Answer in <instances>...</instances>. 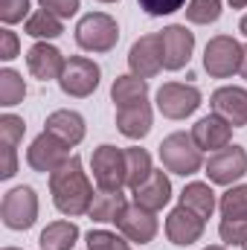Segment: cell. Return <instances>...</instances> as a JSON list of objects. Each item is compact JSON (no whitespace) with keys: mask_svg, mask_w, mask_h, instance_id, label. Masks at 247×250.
<instances>
[{"mask_svg":"<svg viewBox=\"0 0 247 250\" xmlns=\"http://www.w3.org/2000/svg\"><path fill=\"white\" fill-rule=\"evenodd\" d=\"M239 76L247 82V47H245V53H242V67H239Z\"/></svg>","mask_w":247,"mask_h":250,"instance_id":"obj_37","label":"cell"},{"mask_svg":"<svg viewBox=\"0 0 247 250\" xmlns=\"http://www.w3.org/2000/svg\"><path fill=\"white\" fill-rule=\"evenodd\" d=\"M99 3H120V0H99Z\"/></svg>","mask_w":247,"mask_h":250,"instance_id":"obj_41","label":"cell"},{"mask_svg":"<svg viewBox=\"0 0 247 250\" xmlns=\"http://www.w3.org/2000/svg\"><path fill=\"white\" fill-rule=\"evenodd\" d=\"M204 227H206V221L198 212H192L189 207H184V204H178L166 218V236H169L172 245H181V248L195 245L204 236Z\"/></svg>","mask_w":247,"mask_h":250,"instance_id":"obj_14","label":"cell"},{"mask_svg":"<svg viewBox=\"0 0 247 250\" xmlns=\"http://www.w3.org/2000/svg\"><path fill=\"white\" fill-rule=\"evenodd\" d=\"M218 209H221V218L247 221V184H236L227 189L218 201Z\"/></svg>","mask_w":247,"mask_h":250,"instance_id":"obj_28","label":"cell"},{"mask_svg":"<svg viewBox=\"0 0 247 250\" xmlns=\"http://www.w3.org/2000/svg\"><path fill=\"white\" fill-rule=\"evenodd\" d=\"M70 148H73V146H67L64 140L56 137V134L44 131V134H38V137L29 143V148H26V163H29L32 172L53 175L64 160L70 157Z\"/></svg>","mask_w":247,"mask_h":250,"instance_id":"obj_10","label":"cell"},{"mask_svg":"<svg viewBox=\"0 0 247 250\" xmlns=\"http://www.w3.org/2000/svg\"><path fill=\"white\" fill-rule=\"evenodd\" d=\"M3 224L9 230H29L38 218V195L32 187H15L3 195L0 204Z\"/></svg>","mask_w":247,"mask_h":250,"instance_id":"obj_6","label":"cell"},{"mask_svg":"<svg viewBox=\"0 0 247 250\" xmlns=\"http://www.w3.org/2000/svg\"><path fill=\"white\" fill-rule=\"evenodd\" d=\"M218 236L224 245H245L247 242V221H233V218H221L218 224Z\"/></svg>","mask_w":247,"mask_h":250,"instance_id":"obj_32","label":"cell"},{"mask_svg":"<svg viewBox=\"0 0 247 250\" xmlns=\"http://www.w3.org/2000/svg\"><path fill=\"white\" fill-rule=\"evenodd\" d=\"M242 53L245 47L233 35H215L204 50V70L212 79H230L242 67Z\"/></svg>","mask_w":247,"mask_h":250,"instance_id":"obj_5","label":"cell"},{"mask_svg":"<svg viewBox=\"0 0 247 250\" xmlns=\"http://www.w3.org/2000/svg\"><path fill=\"white\" fill-rule=\"evenodd\" d=\"M99 76H102V70H99V64L93 62V59H87V56H70L62 70L59 87H62V93L73 96V99H84V96H90L99 87Z\"/></svg>","mask_w":247,"mask_h":250,"instance_id":"obj_4","label":"cell"},{"mask_svg":"<svg viewBox=\"0 0 247 250\" xmlns=\"http://www.w3.org/2000/svg\"><path fill=\"white\" fill-rule=\"evenodd\" d=\"M151 172H154V166H151V154L145 148H140V146L125 148V187L131 192L143 187L151 178Z\"/></svg>","mask_w":247,"mask_h":250,"instance_id":"obj_23","label":"cell"},{"mask_svg":"<svg viewBox=\"0 0 247 250\" xmlns=\"http://www.w3.org/2000/svg\"><path fill=\"white\" fill-rule=\"evenodd\" d=\"M239 29H242V32H245V35H247V15H245V18H242V21H239Z\"/></svg>","mask_w":247,"mask_h":250,"instance_id":"obj_39","label":"cell"},{"mask_svg":"<svg viewBox=\"0 0 247 250\" xmlns=\"http://www.w3.org/2000/svg\"><path fill=\"white\" fill-rule=\"evenodd\" d=\"M160 41H163V70H184L195 50V32H189L184 23H172L160 32Z\"/></svg>","mask_w":247,"mask_h":250,"instance_id":"obj_12","label":"cell"},{"mask_svg":"<svg viewBox=\"0 0 247 250\" xmlns=\"http://www.w3.org/2000/svg\"><path fill=\"white\" fill-rule=\"evenodd\" d=\"M90 172L99 189H123L125 187V148L111 143L93 148L90 154Z\"/></svg>","mask_w":247,"mask_h":250,"instance_id":"obj_9","label":"cell"},{"mask_svg":"<svg viewBox=\"0 0 247 250\" xmlns=\"http://www.w3.org/2000/svg\"><path fill=\"white\" fill-rule=\"evenodd\" d=\"M76 239H79V227L73 221H53L44 227L38 245H41V250H73Z\"/></svg>","mask_w":247,"mask_h":250,"instance_id":"obj_25","label":"cell"},{"mask_svg":"<svg viewBox=\"0 0 247 250\" xmlns=\"http://www.w3.org/2000/svg\"><path fill=\"white\" fill-rule=\"evenodd\" d=\"M87 250H131V242L120 233H111V230H90Z\"/></svg>","mask_w":247,"mask_h":250,"instance_id":"obj_30","label":"cell"},{"mask_svg":"<svg viewBox=\"0 0 247 250\" xmlns=\"http://www.w3.org/2000/svg\"><path fill=\"white\" fill-rule=\"evenodd\" d=\"M62 32H64L62 18H56L47 9H38L26 18V35H32V38H59Z\"/></svg>","mask_w":247,"mask_h":250,"instance_id":"obj_27","label":"cell"},{"mask_svg":"<svg viewBox=\"0 0 247 250\" xmlns=\"http://www.w3.org/2000/svg\"><path fill=\"white\" fill-rule=\"evenodd\" d=\"M26 123L15 114H3L0 117V146L3 148H18V143L23 140Z\"/></svg>","mask_w":247,"mask_h":250,"instance_id":"obj_31","label":"cell"},{"mask_svg":"<svg viewBox=\"0 0 247 250\" xmlns=\"http://www.w3.org/2000/svg\"><path fill=\"white\" fill-rule=\"evenodd\" d=\"M128 67L134 76L140 79H151L163 70V41H160V32H151V35H143L131 44L128 50Z\"/></svg>","mask_w":247,"mask_h":250,"instance_id":"obj_11","label":"cell"},{"mask_svg":"<svg viewBox=\"0 0 247 250\" xmlns=\"http://www.w3.org/2000/svg\"><path fill=\"white\" fill-rule=\"evenodd\" d=\"M26 96V84H23V76L12 67H3L0 70V105L3 108H15L21 105Z\"/></svg>","mask_w":247,"mask_h":250,"instance_id":"obj_26","label":"cell"},{"mask_svg":"<svg viewBox=\"0 0 247 250\" xmlns=\"http://www.w3.org/2000/svg\"><path fill=\"white\" fill-rule=\"evenodd\" d=\"M181 204L189 207L192 212H198L204 221L215 212V207H218V201H215V192L209 184H201V181H192V184H186L184 192H181Z\"/></svg>","mask_w":247,"mask_h":250,"instance_id":"obj_24","label":"cell"},{"mask_svg":"<svg viewBox=\"0 0 247 250\" xmlns=\"http://www.w3.org/2000/svg\"><path fill=\"white\" fill-rule=\"evenodd\" d=\"M111 99L117 108H128V105H140L148 99V79H140L134 73L128 76H117L111 84Z\"/></svg>","mask_w":247,"mask_h":250,"instance_id":"obj_22","label":"cell"},{"mask_svg":"<svg viewBox=\"0 0 247 250\" xmlns=\"http://www.w3.org/2000/svg\"><path fill=\"white\" fill-rule=\"evenodd\" d=\"M201 108V90L195 84L166 82L157 90V111L166 120H186Z\"/></svg>","mask_w":247,"mask_h":250,"instance_id":"obj_7","label":"cell"},{"mask_svg":"<svg viewBox=\"0 0 247 250\" xmlns=\"http://www.w3.org/2000/svg\"><path fill=\"white\" fill-rule=\"evenodd\" d=\"M137 3H140V9H143L145 15H154V18L172 15V12H178V9L186 6V0H137Z\"/></svg>","mask_w":247,"mask_h":250,"instance_id":"obj_34","label":"cell"},{"mask_svg":"<svg viewBox=\"0 0 247 250\" xmlns=\"http://www.w3.org/2000/svg\"><path fill=\"white\" fill-rule=\"evenodd\" d=\"M172 201V181H169V175L160 169H154L151 172V178L143 184V187L134 189V204H140V207H145V209H151V212H157V209H163L166 204Z\"/></svg>","mask_w":247,"mask_h":250,"instance_id":"obj_18","label":"cell"},{"mask_svg":"<svg viewBox=\"0 0 247 250\" xmlns=\"http://www.w3.org/2000/svg\"><path fill=\"white\" fill-rule=\"evenodd\" d=\"M209 108H212V114L227 120L233 128H245L247 125V90L245 87H233V84L218 87L209 96Z\"/></svg>","mask_w":247,"mask_h":250,"instance_id":"obj_16","label":"cell"},{"mask_svg":"<svg viewBox=\"0 0 247 250\" xmlns=\"http://www.w3.org/2000/svg\"><path fill=\"white\" fill-rule=\"evenodd\" d=\"M41 9L53 12L56 18H73L79 12V0H38Z\"/></svg>","mask_w":247,"mask_h":250,"instance_id":"obj_35","label":"cell"},{"mask_svg":"<svg viewBox=\"0 0 247 250\" xmlns=\"http://www.w3.org/2000/svg\"><path fill=\"white\" fill-rule=\"evenodd\" d=\"M3 250H21V248H3Z\"/></svg>","mask_w":247,"mask_h":250,"instance_id":"obj_42","label":"cell"},{"mask_svg":"<svg viewBox=\"0 0 247 250\" xmlns=\"http://www.w3.org/2000/svg\"><path fill=\"white\" fill-rule=\"evenodd\" d=\"M160 163L166 172L189 178V175L204 169V151L195 146L192 134L175 131V134L163 137V143H160Z\"/></svg>","mask_w":247,"mask_h":250,"instance_id":"obj_2","label":"cell"},{"mask_svg":"<svg viewBox=\"0 0 247 250\" xmlns=\"http://www.w3.org/2000/svg\"><path fill=\"white\" fill-rule=\"evenodd\" d=\"M117 227H120V233H123L128 242H140V245L154 242V236L160 230L157 215L151 209L140 207V204H128L125 207V212H123V218L117 221Z\"/></svg>","mask_w":247,"mask_h":250,"instance_id":"obj_13","label":"cell"},{"mask_svg":"<svg viewBox=\"0 0 247 250\" xmlns=\"http://www.w3.org/2000/svg\"><path fill=\"white\" fill-rule=\"evenodd\" d=\"M18 50H21L18 35H15L12 29H0V59H3V62H12V59L18 56Z\"/></svg>","mask_w":247,"mask_h":250,"instance_id":"obj_36","label":"cell"},{"mask_svg":"<svg viewBox=\"0 0 247 250\" xmlns=\"http://www.w3.org/2000/svg\"><path fill=\"white\" fill-rule=\"evenodd\" d=\"M120 41V26L108 12H90L76 23V44L87 53H111Z\"/></svg>","mask_w":247,"mask_h":250,"instance_id":"obj_3","label":"cell"},{"mask_svg":"<svg viewBox=\"0 0 247 250\" xmlns=\"http://www.w3.org/2000/svg\"><path fill=\"white\" fill-rule=\"evenodd\" d=\"M29 18V0H0V21L6 26Z\"/></svg>","mask_w":247,"mask_h":250,"instance_id":"obj_33","label":"cell"},{"mask_svg":"<svg viewBox=\"0 0 247 250\" xmlns=\"http://www.w3.org/2000/svg\"><path fill=\"white\" fill-rule=\"evenodd\" d=\"M125 207H128V201H125L123 189H99L96 195H93V204H90V218L93 221H99V224H117L120 218H123Z\"/></svg>","mask_w":247,"mask_h":250,"instance_id":"obj_21","label":"cell"},{"mask_svg":"<svg viewBox=\"0 0 247 250\" xmlns=\"http://www.w3.org/2000/svg\"><path fill=\"white\" fill-rule=\"evenodd\" d=\"M50 195H53V204L62 215L79 218V215L90 212V204H93L96 192H93L90 181H87V172L82 169V160L76 154H70L50 175Z\"/></svg>","mask_w":247,"mask_h":250,"instance_id":"obj_1","label":"cell"},{"mask_svg":"<svg viewBox=\"0 0 247 250\" xmlns=\"http://www.w3.org/2000/svg\"><path fill=\"white\" fill-rule=\"evenodd\" d=\"M151 105L140 102V105H128V108H117V131L125 134L128 140H143L151 131Z\"/></svg>","mask_w":247,"mask_h":250,"instance_id":"obj_19","label":"cell"},{"mask_svg":"<svg viewBox=\"0 0 247 250\" xmlns=\"http://www.w3.org/2000/svg\"><path fill=\"white\" fill-rule=\"evenodd\" d=\"M204 250H227V248H221V245H209V248H204Z\"/></svg>","mask_w":247,"mask_h":250,"instance_id":"obj_40","label":"cell"},{"mask_svg":"<svg viewBox=\"0 0 247 250\" xmlns=\"http://www.w3.org/2000/svg\"><path fill=\"white\" fill-rule=\"evenodd\" d=\"M242 250H247V242H245V245H242Z\"/></svg>","mask_w":247,"mask_h":250,"instance_id":"obj_43","label":"cell"},{"mask_svg":"<svg viewBox=\"0 0 247 250\" xmlns=\"http://www.w3.org/2000/svg\"><path fill=\"white\" fill-rule=\"evenodd\" d=\"M47 128L44 131H50V134H56L59 140H64L67 146H79L82 140H84V131H87V125H84V117L82 114H76V111H53L50 117H47Z\"/></svg>","mask_w":247,"mask_h":250,"instance_id":"obj_20","label":"cell"},{"mask_svg":"<svg viewBox=\"0 0 247 250\" xmlns=\"http://www.w3.org/2000/svg\"><path fill=\"white\" fill-rule=\"evenodd\" d=\"M189 134H192V140H195V146H198L201 151L215 154V151H221V148L230 146V140H233V125L227 123V120H221L218 114H209V117H201L198 123L192 125Z\"/></svg>","mask_w":247,"mask_h":250,"instance_id":"obj_15","label":"cell"},{"mask_svg":"<svg viewBox=\"0 0 247 250\" xmlns=\"http://www.w3.org/2000/svg\"><path fill=\"white\" fill-rule=\"evenodd\" d=\"M204 172L212 184L218 187H233L236 181H242L247 175V151L242 146L230 143L227 148L209 154V160L204 163Z\"/></svg>","mask_w":247,"mask_h":250,"instance_id":"obj_8","label":"cell"},{"mask_svg":"<svg viewBox=\"0 0 247 250\" xmlns=\"http://www.w3.org/2000/svg\"><path fill=\"white\" fill-rule=\"evenodd\" d=\"M230 6H233V9H245L247 0H230Z\"/></svg>","mask_w":247,"mask_h":250,"instance_id":"obj_38","label":"cell"},{"mask_svg":"<svg viewBox=\"0 0 247 250\" xmlns=\"http://www.w3.org/2000/svg\"><path fill=\"white\" fill-rule=\"evenodd\" d=\"M221 18V0H189L186 6V21L198 26H209Z\"/></svg>","mask_w":247,"mask_h":250,"instance_id":"obj_29","label":"cell"},{"mask_svg":"<svg viewBox=\"0 0 247 250\" xmlns=\"http://www.w3.org/2000/svg\"><path fill=\"white\" fill-rule=\"evenodd\" d=\"M64 64H67V59H64L53 44H47V41L32 44L29 53H26V67H29V73H32L38 82H53V79L59 82Z\"/></svg>","mask_w":247,"mask_h":250,"instance_id":"obj_17","label":"cell"}]
</instances>
